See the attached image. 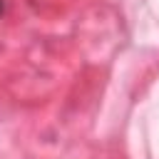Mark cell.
<instances>
[{
    "label": "cell",
    "instance_id": "cell-1",
    "mask_svg": "<svg viewBox=\"0 0 159 159\" xmlns=\"http://www.w3.org/2000/svg\"><path fill=\"white\" fill-rule=\"evenodd\" d=\"M2 10H5V2H2V0H0V15H2Z\"/></svg>",
    "mask_w": 159,
    "mask_h": 159
}]
</instances>
